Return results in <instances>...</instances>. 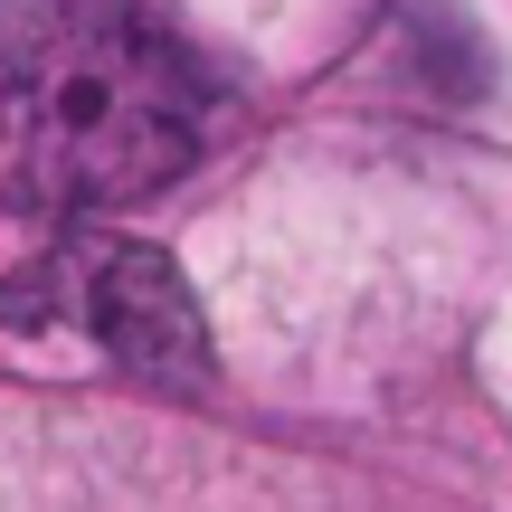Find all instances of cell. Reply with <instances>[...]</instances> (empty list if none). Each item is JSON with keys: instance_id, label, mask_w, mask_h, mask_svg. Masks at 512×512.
<instances>
[{"instance_id": "1", "label": "cell", "mask_w": 512, "mask_h": 512, "mask_svg": "<svg viewBox=\"0 0 512 512\" xmlns=\"http://www.w3.org/2000/svg\"><path fill=\"white\" fill-rule=\"evenodd\" d=\"M209 86L133 0H0V209L67 219L181 181Z\"/></svg>"}, {"instance_id": "2", "label": "cell", "mask_w": 512, "mask_h": 512, "mask_svg": "<svg viewBox=\"0 0 512 512\" xmlns=\"http://www.w3.org/2000/svg\"><path fill=\"white\" fill-rule=\"evenodd\" d=\"M0 323L19 332H86L114 370L152 389H200L209 380V323L190 304L181 266L143 238H105L76 228L67 247H48L19 285H0Z\"/></svg>"}]
</instances>
